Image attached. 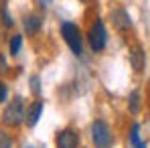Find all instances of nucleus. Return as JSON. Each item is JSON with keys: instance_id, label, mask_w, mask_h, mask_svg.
Wrapping results in <instances>:
<instances>
[{"instance_id": "nucleus-1", "label": "nucleus", "mask_w": 150, "mask_h": 148, "mask_svg": "<svg viewBox=\"0 0 150 148\" xmlns=\"http://www.w3.org/2000/svg\"><path fill=\"white\" fill-rule=\"evenodd\" d=\"M25 120H26L25 101H23V98H14L8 106H6V110L2 112V124L14 128V126H21Z\"/></svg>"}, {"instance_id": "nucleus-2", "label": "nucleus", "mask_w": 150, "mask_h": 148, "mask_svg": "<svg viewBox=\"0 0 150 148\" xmlns=\"http://www.w3.org/2000/svg\"><path fill=\"white\" fill-rule=\"evenodd\" d=\"M61 35L65 39V43L69 45V49L73 51L75 55H81L83 53V39H81V30L79 26L73 23H63L61 25Z\"/></svg>"}, {"instance_id": "nucleus-3", "label": "nucleus", "mask_w": 150, "mask_h": 148, "mask_svg": "<svg viewBox=\"0 0 150 148\" xmlns=\"http://www.w3.org/2000/svg\"><path fill=\"white\" fill-rule=\"evenodd\" d=\"M91 140H93L96 148H112L114 136H112L110 126L103 120H96L91 124Z\"/></svg>"}, {"instance_id": "nucleus-4", "label": "nucleus", "mask_w": 150, "mask_h": 148, "mask_svg": "<svg viewBox=\"0 0 150 148\" xmlns=\"http://www.w3.org/2000/svg\"><path fill=\"white\" fill-rule=\"evenodd\" d=\"M87 39H89V47L93 51H101L105 47V41H108V33H105V26H103V21H96V25L89 28V35H87Z\"/></svg>"}, {"instance_id": "nucleus-5", "label": "nucleus", "mask_w": 150, "mask_h": 148, "mask_svg": "<svg viewBox=\"0 0 150 148\" xmlns=\"http://www.w3.org/2000/svg\"><path fill=\"white\" fill-rule=\"evenodd\" d=\"M79 146V134L71 130V128H65L57 134V148H77Z\"/></svg>"}, {"instance_id": "nucleus-6", "label": "nucleus", "mask_w": 150, "mask_h": 148, "mask_svg": "<svg viewBox=\"0 0 150 148\" xmlns=\"http://www.w3.org/2000/svg\"><path fill=\"white\" fill-rule=\"evenodd\" d=\"M130 65H132V69L136 71V73H142L144 71V65H146V55H144V51L140 49L138 45H134L132 49H130Z\"/></svg>"}, {"instance_id": "nucleus-7", "label": "nucleus", "mask_w": 150, "mask_h": 148, "mask_svg": "<svg viewBox=\"0 0 150 148\" xmlns=\"http://www.w3.org/2000/svg\"><path fill=\"white\" fill-rule=\"evenodd\" d=\"M112 25L116 26L118 30H128L130 25H132L128 10H124V8H116V10H112Z\"/></svg>"}, {"instance_id": "nucleus-8", "label": "nucleus", "mask_w": 150, "mask_h": 148, "mask_svg": "<svg viewBox=\"0 0 150 148\" xmlns=\"http://www.w3.org/2000/svg\"><path fill=\"white\" fill-rule=\"evenodd\" d=\"M41 114H43V101H35L30 108H28V112H26V126H35V124L39 122V118H41Z\"/></svg>"}, {"instance_id": "nucleus-9", "label": "nucleus", "mask_w": 150, "mask_h": 148, "mask_svg": "<svg viewBox=\"0 0 150 148\" xmlns=\"http://www.w3.org/2000/svg\"><path fill=\"white\" fill-rule=\"evenodd\" d=\"M25 30L28 33V35H35V33H39L41 30V25H43V21L37 16V14H28V16H25Z\"/></svg>"}, {"instance_id": "nucleus-10", "label": "nucleus", "mask_w": 150, "mask_h": 148, "mask_svg": "<svg viewBox=\"0 0 150 148\" xmlns=\"http://www.w3.org/2000/svg\"><path fill=\"white\" fill-rule=\"evenodd\" d=\"M130 142L134 148H146V144L140 140V124H132V132H130Z\"/></svg>"}, {"instance_id": "nucleus-11", "label": "nucleus", "mask_w": 150, "mask_h": 148, "mask_svg": "<svg viewBox=\"0 0 150 148\" xmlns=\"http://www.w3.org/2000/svg\"><path fill=\"white\" fill-rule=\"evenodd\" d=\"M128 108H130L132 114H138V112H140V91H132V93H130Z\"/></svg>"}, {"instance_id": "nucleus-12", "label": "nucleus", "mask_w": 150, "mask_h": 148, "mask_svg": "<svg viewBox=\"0 0 150 148\" xmlns=\"http://www.w3.org/2000/svg\"><path fill=\"white\" fill-rule=\"evenodd\" d=\"M21 45H23V37H21V35H14V37L10 39V55H18Z\"/></svg>"}, {"instance_id": "nucleus-13", "label": "nucleus", "mask_w": 150, "mask_h": 148, "mask_svg": "<svg viewBox=\"0 0 150 148\" xmlns=\"http://www.w3.org/2000/svg\"><path fill=\"white\" fill-rule=\"evenodd\" d=\"M0 148H12V138H10V134L2 132V130H0Z\"/></svg>"}, {"instance_id": "nucleus-14", "label": "nucleus", "mask_w": 150, "mask_h": 148, "mask_svg": "<svg viewBox=\"0 0 150 148\" xmlns=\"http://www.w3.org/2000/svg\"><path fill=\"white\" fill-rule=\"evenodd\" d=\"M0 18H2L4 26H12V18H10V14H8V10H6V6L2 8V12H0Z\"/></svg>"}, {"instance_id": "nucleus-15", "label": "nucleus", "mask_w": 150, "mask_h": 148, "mask_svg": "<svg viewBox=\"0 0 150 148\" xmlns=\"http://www.w3.org/2000/svg\"><path fill=\"white\" fill-rule=\"evenodd\" d=\"M6 93H8V91H6V85H4V83L0 81V103H2V101L6 99Z\"/></svg>"}, {"instance_id": "nucleus-16", "label": "nucleus", "mask_w": 150, "mask_h": 148, "mask_svg": "<svg viewBox=\"0 0 150 148\" xmlns=\"http://www.w3.org/2000/svg\"><path fill=\"white\" fill-rule=\"evenodd\" d=\"M33 89L35 93H39V77H33Z\"/></svg>"}, {"instance_id": "nucleus-17", "label": "nucleus", "mask_w": 150, "mask_h": 148, "mask_svg": "<svg viewBox=\"0 0 150 148\" xmlns=\"http://www.w3.org/2000/svg\"><path fill=\"white\" fill-rule=\"evenodd\" d=\"M0 71H6V61H4V57H0Z\"/></svg>"}, {"instance_id": "nucleus-18", "label": "nucleus", "mask_w": 150, "mask_h": 148, "mask_svg": "<svg viewBox=\"0 0 150 148\" xmlns=\"http://www.w3.org/2000/svg\"><path fill=\"white\" fill-rule=\"evenodd\" d=\"M6 6V0H0V12H2V8Z\"/></svg>"}, {"instance_id": "nucleus-19", "label": "nucleus", "mask_w": 150, "mask_h": 148, "mask_svg": "<svg viewBox=\"0 0 150 148\" xmlns=\"http://www.w3.org/2000/svg\"><path fill=\"white\" fill-rule=\"evenodd\" d=\"M28 148H33V146H28Z\"/></svg>"}]
</instances>
